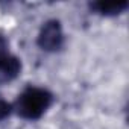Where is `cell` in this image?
<instances>
[{
    "label": "cell",
    "instance_id": "6da1fadb",
    "mask_svg": "<svg viewBox=\"0 0 129 129\" xmlns=\"http://www.w3.org/2000/svg\"><path fill=\"white\" fill-rule=\"evenodd\" d=\"M52 102L53 94L49 90L30 85L20 93L15 102V109L17 114L24 120H38L46 114Z\"/></svg>",
    "mask_w": 129,
    "mask_h": 129
},
{
    "label": "cell",
    "instance_id": "7a4b0ae2",
    "mask_svg": "<svg viewBox=\"0 0 129 129\" xmlns=\"http://www.w3.org/2000/svg\"><path fill=\"white\" fill-rule=\"evenodd\" d=\"M37 44L44 52H56L64 44V30L59 20H47L37 37Z\"/></svg>",
    "mask_w": 129,
    "mask_h": 129
},
{
    "label": "cell",
    "instance_id": "3957f363",
    "mask_svg": "<svg viewBox=\"0 0 129 129\" xmlns=\"http://www.w3.org/2000/svg\"><path fill=\"white\" fill-rule=\"evenodd\" d=\"M129 3L126 0H112V2H94L90 3V8L100 14V15H106V17H112V15H118L121 12H124L127 9Z\"/></svg>",
    "mask_w": 129,
    "mask_h": 129
},
{
    "label": "cell",
    "instance_id": "277c9868",
    "mask_svg": "<svg viewBox=\"0 0 129 129\" xmlns=\"http://www.w3.org/2000/svg\"><path fill=\"white\" fill-rule=\"evenodd\" d=\"M21 72V61L17 56H11L6 64L0 67V84H6L14 81Z\"/></svg>",
    "mask_w": 129,
    "mask_h": 129
},
{
    "label": "cell",
    "instance_id": "5b68a950",
    "mask_svg": "<svg viewBox=\"0 0 129 129\" xmlns=\"http://www.w3.org/2000/svg\"><path fill=\"white\" fill-rule=\"evenodd\" d=\"M8 47H9V44H8V41H6V38L0 34V67H2L3 64H6V62L9 61V58L12 56V55L9 53Z\"/></svg>",
    "mask_w": 129,
    "mask_h": 129
},
{
    "label": "cell",
    "instance_id": "8992f818",
    "mask_svg": "<svg viewBox=\"0 0 129 129\" xmlns=\"http://www.w3.org/2000/svg\"><path fill=\"white\" fill-rule=\"evenodd\" d=\"M11 111H12V105L0 96V121H3L5 118H8Z\"/></svg>",
    "mask_w": 129,
    "mask_h": 129
}]
</instances>
